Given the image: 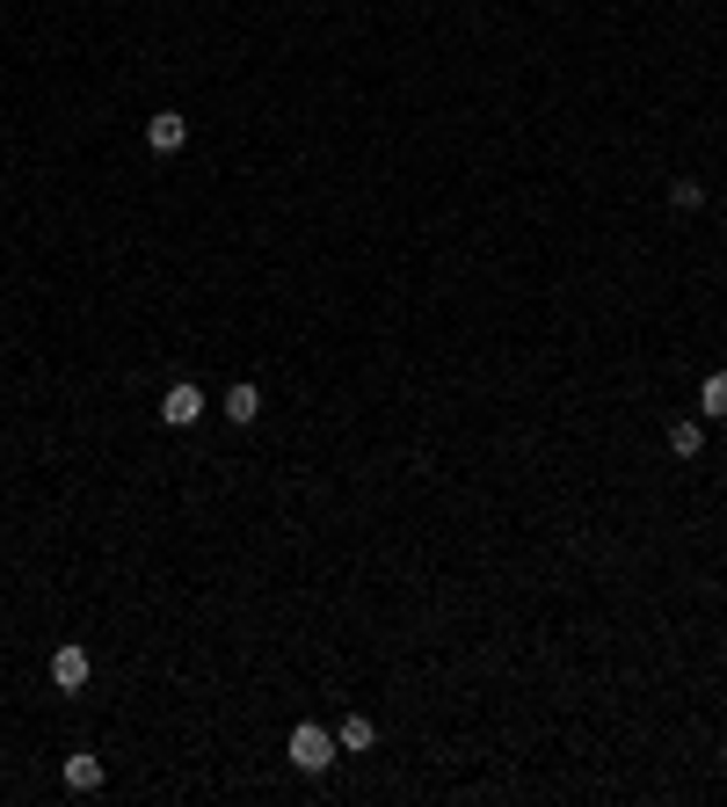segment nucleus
Instances as JSON below:
<instances>
[{
    "instance_id": "nucleus-1",
    "label": "nucleus",
    "mask_w": 727,
    "mask_h": 807,
    "mask_svg": "<svg viewBox=\"0 0 727 807\" xmlns=\"http://www.w3.org/2000/svg\"><path fill=\"white\" fill-rule=\"evenodd\" d=\"M284 757L306 771V779H320V771H335V757H342V742L328 728H314V720H298L291 728V742H284Z\"/></svg>"
},
{
    "instance_id": "nucleus-2",
    "label": "nucleus",
    "mask_w": 727,
    "mask_h": 807,
    "mask_svg": "<svg viewBox=\"0 0 727 807\" xmlns=\"http://www.w3.org/2000/svg\"><path fill=\"white\" fill-rule=\"evenodd\" d=\"M204 415H212V400H204L196 379H175V386L161 393V422H168V430H196Z\"/></svg>"
},
{
    "instance_id": "nucleus-3",
    "label": "nucleus",
    "mask_w": 727,
    "mask_h": 807,
    "mask_svg": "<svg viewBox=\"0 0 727 807\" xmlns=\"http://www.w3.org/2000/svg\"><path fill=\"white\" fill-rule=\"evenodd\" d=\"M88 677H95V655H88L80 640H66V648L51 655V684H59V691H88Z\"/></svg>"
},
{
    "instance_id": "nucleus-4",
    "label": "nucleus",
    "mask_w": 727,
    "mask_h": 807,
    "mask_svg": "<svg viewBox=\"0 0 727 807\" xmlns=\"http://www.w3.org/2000/svg\"><path fill=\"white\" fill-rule=\"evenodd\" d=\"M145 146H153V153H182V146H190V117H182V110H153V117H145Z\"/></svg>"
},
{
    "instance_id": "nucleus-5",
    "label": "nucleus",
    "mask_w": 727,
    "mask_h": 807,
    "mask_svg": "<svg viewBox=\"0 0 727 807\" xmlns=\"http://www.w3.org/2000/svg\"><path fill=\"white\" fill-rule=\"evenodd\" d=\"M59 779H66V793H102V779H110V771H102V757H95V750H73Z\"/></svg>"
},
{
    "instance_id": "nucleus-6",
    "label": "nucleus",
    "mask_w": 727,
    "mask_h": 807,
    "mask_svg": "<svg viewBox=\"0 0 727 807\" xmlns=\"http://www.w3.org/2000/svg\"><path fill=\"white\" fill-rule=\"evenodd\" d=\"M218 415H226V422H241V430H247V422L263 415V393L247 386V379H241V386H226V400H218Z\"/></svg>"
},
{
    "instance_id": "nucleus-7",
    "label": "nucleus",
    "mask_w": 727,
    "mask_h": 807,
    "mask_svg": "<svg viewBox=\"0 0 727 807\" xmlns=\"http://www.w3.org/2000/svg\"><path fill=\"white\" fill-rule=\"evenodd\" d=\"M335 742H342V750H349V757H364V750L379 742V728H371L364 713H342V720H335Z\"/></svg>"
},
{
    "instance_id": "nucleus-8",
    "label": "nucleus",
    "mask_w": 727,
    "mask_h": 807,
    "mask_svg": "<svg viewBox=\"0 0 727 807\" xmlns=\"http://www.w3.org/2000/svg\"><path fill=\"white\" fill-rule=\"evenodd\" d=\"M699 415L727 422V371H705V379H699Z\"/></svg>"
},
{
    "instance_id": "nucleus-9",
    "label": "nucleus",
    "mask_w": 727,
    "mask_h": 807,
    "mask_svg": "<svg viewBox=\"0 0 727 807\" xmlns=\"http://www.w3.org/2000/svg\"><path fill=\"white\" fill-rule=\"evenodd\" d=\"M705 451V422H677L669 430V459H699Z\"/></svg>"
},
{
    "instance_id": "nucleus-10",
    "label": "nucleus",
    "mask_w": 727,
    "mask_h": 807,
    "mask_svg": "<svg viewBox=\"0 0 727 807\" xmlns=\"http://www.w3.org/2000/svg\"><path fill=\"white\" fill-rule=\"evenodd\" d=\"M669 204H677V212H699V204H705V182H699V175H677V182H669Z\"/></svg>"
}]
</instances>
